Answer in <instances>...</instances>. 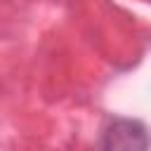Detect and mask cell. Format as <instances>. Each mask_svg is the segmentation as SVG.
Returning a JSON list of instances; mask_svg holds the SVG:
<instances>
[{"label":"cell","mask_w":151,"mask_h":151,"mask_svg":"<svg viewBox=\"0 0 151 151\" xmlns=\"http://www.w3.org/2000/svg\"><path fill=\"white\" fill-rule=\"evenodd\" d=\"M151 137L142 120L113 118L104 130L101 151H149Z\"/></svg>","instance_id":"cell-1"}]
</instances>
